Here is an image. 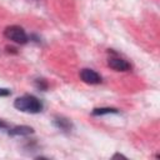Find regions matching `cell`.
Returning <instances> with one entry per match:
<instances>
[{
	"label": "cell",
	"mask_w": 160,
	"mask_h": 160,
	"mask_svg": "<svg viewBox=\"0 0 160 160\" xmlns=\"http://www.w3.org/2000/svg\"><path fill=\"white\" fill-rule=\"evenodd\" d=\"M14 108L22 112L39 114L44 109L42 101L34 95H22L14 100Z\"/></svg>",
	"instance_id": "cell-1"
},
{
	"label": "cell",
	"mask_w": 160,
	"mask_h": 160,
	"mask_svg": "<svg viewBox=\"0 0 160 160\" xmlns=\"http://www.w3.org/2000/svg\"><path fill=\"white\" fill-rule=\"evenodd\" d=\"M4 36L8 40H11L16 44H26L29 41V36L25 30L18 25H10L4 30Z\"/></svg>",
	"instance_id": "cell-2"
},
{
	"label": "cell",
	"mask_w": 160,
	"mask_h": 160,
	"mask_svg": "<svg viewBox=\"0 0 160 160\" xmlns=\"http://www.w3.org/2000/svg\"><path fill=\"white\" fill-rule=\"evenodd\" d=\"M79 75H80V79L84 82L90 84V85H98L102 81L101 76L96 71H94L92 69H82V70H80Z\"/></svg>",
	"instance_id": "cell-3"
},
{
	"label": "cell",
	"mask_w": 160,
	"mask_h": 160,
	"mask_svg": "<svg viewBox=\"0 0 160 160\" xmlns=\"http://www.w3.org/2000/svg\"><path fill=\"white\" fill-rule=\"evenodd\" d=\"M108 65L115 71H129L131 69V65L119 56H110L108 60Z\"/></svg>",
	"instance_id": "cell-4"
},
{
	"label": "cell",
	"mask_w": 160,
	"mask_h": 160,
	"mask_svg": "<svg viewBox=\"0 0 160 160\" xmlns=\"http://www.w3.org/2000/svg\"><path fill=\"white\" fill-rule=\"evenodd\" d=\"M52 124H54V126L56 129H59V130H61L64 132H70L71 129H72V122L68 118H64V116H60V115L54 116Z\"/></svg>",
	"instance_id": "cell-5"
},
{
	"label": "cell",
	"mask_w": 160,
	"mask_h": 160,
	"mask_svg": "<svg viewBox=\"0 0 160 160\" xmlns=\"http://www.w3.org/2000/svg\"><path fill=\"white\" fill-rule=\"evenodd\" d=\"M8 134L11 136H29L34 134V129L28 125H18L8 129Z\"/></svg>",
	"instance_id": "cell-6"
},
{
	"label": "cell",
	"mask_w": 160,
	"mask_h": 160,
	"mask_svg": "<svg viewBox=\"0 0 160 160\" xmlns=\"http://www.w3.org/2000/svg\"><path fill=\"white\" fill-rule=\"evenodd\" d=\"M119 109L116 108H95L91 110V115L94 116H102V115H110V114H119Z\"/></svg>",
	"instance_id": "cell-7"
},
{
	"label": "cell",
	"mask_w": 160,
	"mask_h": 160,
	"mask_svg": "<svg viewBox=\"0 0 160 160\" xmlns=\"http://www.w3.org/2000/svg\"><path fill=\"white\" fill-rule=\"evenodd\" d=\"M34 85H35V88H36L38 90H41V91H46L48 88H49L46 80H44V79H36V80L34 81Z\"/></svg>",
	"instance_id": "cell-8"
},
{
	"label": "cell",
	"mask_w": 160,
	"mask_h": 160,
	"mask_svg": "<svg viewBox=\"0 0 160 160\" xmlns=\"http://www.w3.org/2000/svg\"><path fill=\"white\" fill-rule=\"evenodd\" d=\"M11 94V91L9 89H5V88H0V96H9Z\"/></svg>",
	"instance_id": "cell-9"
},
{
	"label": "cell",
	"mask_w": 160,
	"mask_h": 160,
	"mask_svg": "<svg viewBox=\"0 0 160 160\" xmlns=\"http://www.w3.org/2000/svg\"><path fill=\"white\" fill-rule=\"evenodd\" d=\"M0 129H9L8 122H6V121H4V120H1V119H0Z\"/></svg>",
	"instance_id": "cell-10"
},
{
	"label": "cell",
	"mask_w": 160,
	"mask_h": 160,
	"mask_svg": "<svg viewBox=\"0 0 160 160\" xmlns=\"http://www.w3.org/2000/svg\"><path fill=\"white\" fill-rule=\"evenodd\" d=\"M6 50H8V52H12V54H16V52H18L15 48H10V46H8Z\"/></svg>",
	"instance_id": "cell-11"
},
{
	"label": "cell",
	"mask_w": 160,
	"mask_h": 160,
	"mask_svg": "<svg viewBox=\"0 0 160 160\" xmlns=\"http://www.w3.org/2000/svg\"><path fill=\"white\" fill-rule=\"evenodd\" d=\"M116 158H124V159H126V156H124L122 154H115V155H112V159H116Z\"/></svg>",
	"instance_id": "cell-12"
}]
</instances>
